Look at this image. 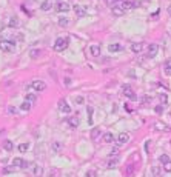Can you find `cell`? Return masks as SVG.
Returning a JSON list of instances; mask_svg holds the SVG:
<instances>
[{"instance_id": "obj_42", "label": "cell", "mask_w": 171, "mask_h": 177, "mask_svg": "<svg viewBox=\"0 0 171 177\" xmlns=\"http://www.w3.org/2000/svg\"><path fill=\"white\" fill-rule=\"evenodd\" d=\"M153 174H154V176H157V174H159V169H157V166H154V168H153Z\"/></svg>"}, {"instance_id": "obj_39", "label": "cell", "mask_w": 171, "mask_h": 177, "mask_svg": "<svg viewBox=\"0 0 171 177\" xmlns=\"http://www.w3.org/2000/svg\"><path fill=\"white\" fill-rule=\"evenodd\" d=\"M154 111L157 112V114H162L163 112V105H157V106L154 108Z\"/></svg>"}, {"instance_id": "obj_3", "label": "cell", "mask_w": 171, "mask_h": 177, "mask_svg": "<svg viewBox=\"0 0 171 177\" xmlns=\"http://www.w3.org/2000/svg\"><path fill=\"white\" fill-rule=\"evenodd\" d=\"M29 86H31L36 92H42V91L46 89V83H45L43 80H32L31 83H29Z\"/></svg>"}, {"instance_id": "obj_41", "label": "cell", "mask_w": 171, "mask_h": 177, "mask_svg": "<svg viewBox=\"0 0 171 177\" xmlns=\"http://www.w3.org/2000/svg\"><path fill=\"white\" fill-rule=\"evenodd\" d=\"M85 177H96V172H94V171H86Z\"/></svg>"}, {"instance_id": "obj_7", "label": "cell", "mask_w": 171, "mask_h": 177, "mask_svg": "<svg viewBox=\"0 0 171 177\" xmlns=\"http://www.w3.org/2000/svg\"><path fill=\"white\" fill-rule=\"evenodd\" d=\"M73 11H74L76 17H79V18H82V17L86 16V9L83 8V6H80V5H76L74 8H73Z\"/></svg>"}, {"instance_id": "obj_15", "label": "cell", "mask_w": 171, "mask_h": 177, "mask_svg": "<svg viewBox=\"0 0 171 177\" xmlns=\"http://www.w3.org/2000/svg\"><path fill=\"white\" fill-rule=\"evenodd\" d=\"M136 6H137V5H136L134 2H125V0H123V2H122V6H120V8H122L123 11H127V9H133V8H136Z\"/></svg>"}, {"instance_id": "obj_18", "label": "cell", "mask_w": 171, "mask_h": 177, "mask_svg": "<svg viewBox=\"0 0 171 177\" xmlns=\"http://www.w3.org/2000/svg\"><path fill=\"white\" fill-rule=\"evenodd\" d=\"M163 71H165L166 76H171V59H168L165 62V65H163Z\"/></svg>"}, {"instance_id": "obj_29", "label": "cell", "mask_w": 171, "mask_h": 177, "mask_svg": "<svg viewBox=\"0 0 171 177\" xmlns=\"http://www.w3.org/2000/svg\"><path fill=\"white\" fill-rule=\"evenodd\" d=\"M40 54H42V51H40V50H32L31 52H29V55H31V59H37Z\"/></svg>"}, {"instance_id": "obj_25", "label": "cell", "mask_w": 171, "mask_h": 177, "mask_svg": "<svg viewBox=\"0 0 171 177\" xmlns=\"http://www.w3.org/2000/svg\"><path fill=\"white\" fill-rule=\"evenodd\" d=\"M68 25H70V20H68L66 17H62V18H59V26H62V28H66Z\"/></svg>"}, {"instance_id": "obj_23", "label": "cell", "mask_w": 171, "mask_h": 177, "mask_svg": "<svg viewBox=\"0 0 171 177\" xmlns=\"http://www.w3.org/2000/svg\"><path fill=\"white\" fill-rule=\"evenodd\" d=\"M111 9H113V14H114V16H117V17L123 16V14H125V11L120 8V6H116V8H111Z\"/></svg>"}, {"instance_id": "obj_44", "label": "cell", "mask_w": 171, "mask_h": 177, "mask_svg": "<svg viewBox=\"0 0 171 177\" xmlns=\"http://www.w3.org/2000/svg\"><path fill=\"white\" fill-rule=\"evenodd\" d=\"M65 85H71V79H68V77L65 79Z\"/></svg>"}, {"instance_id": "obj_22", "label": "cell", "mask_w": 171, "mask_h": 177, "mask_svg": "<svg viewBox=\"0 0 171 177\" xmlns=\"http://www.w3.org/2000/svg\"><path fill=\"white\" fill-rule=\"evenodd\" d=\"M99 135H100V128H93V129H91V139L96 140Z\"/></svg>"}, {"instance_id": "obj_34", "label": "cell", "mask_w": 171, "mask_h": 177, "mask_svg": "<svg viewBox=\"0 0 171 177\" xmlns=\"http://www.w3.org/2000/svg\"><path fill=\"white\" fill-rule=\"evenodd\" d=\"M159 162H160V163H166V162H170V159H168L166 154H162V156L159 157Z\"/></svg>"}, {"instance_id": "obj_14", "label": "cell", "mask_w": 171, "mask_h": 177, "mask_svg": "<svg viewBox=\"0 0 171 177\" xmlns=\"http://www.w3.org/2000/svg\"><path fill=\"white\" fill-rule=\"evenodd\" d=\"M117 165H119V157H117V156H114V159L111 157V159L108 160V165H106V168L113 169V168H116Z\"/></svg>"}, {"instance_id": "obj_9", "label": "cell", "mask_w": 171, "mask_h": 177, "mask_svg": "<svg viewBox=\"0 0 171 177\" xmlns=\"http://www.w3.org/2000/svg\"><path fill=\"white\" fill-rule=\"evenodd\" d=\"M154 128L157 131H163V133H170V131H171V128L166 125V123H163V122H156L154 123Z\"/></svg>"}, {"instance_id": "obj_33", "label": "cell", "mask_w": 171, "mask_h": 177, "mask_svg": "<svg viewBox=\"0 0 171 177\" xmlns=\"http://www.w3.org/2000/svg\"><path fill=\"white\" fill-rule=\"evenodd\" d=\"M14 171H16V168H14V166H8V168H3V174H9V172H14Z\"/></svg>"}, {"instance_id": "obj_24", "label": "cell", "mask_w": 171, "mask_h": 177, "mask_svg": "<svg viewBox=\"0 0 171 177\" xmlns=\"http://www.w3.org/2000/svg\"><path fill=\"white\" fill-rule=\"evenodd\" d=\"M42 174H43V168H42L40 165H37V166L34 168V176H36V177H42Z\"/></svg>"}, {"instance_id": "obj_17", "label": "cell", "mask_w": 171, "mask_h": 177, "mask_svg": "<svg viewBox=\"0 0 171 177\" xmlns=\"http://www.w3.org/2000/svg\"><path fill=\"white\" fill-rule=\"evenodd\" d=\"M68 125L73 128V129H76L79 126V119L77 117H68Z\"/></svg>"}, {"instance_id": "obj_40", "label": "cell", "mask_w": 171, "mask_h": 177, "mask_svg": "<svg viewBox=\"0 0 171 177\" xmlns=\"http://www.w3.org/2000/svg\"><path fill=\"white\" fill-rule=\"evenodd\" d=\"M159 99H160L162 103H166V94H160V96H159Z\"/></svg>"}, {"instance_id": "obj_2", "label": "cell", "mask_w": 171, "mask_h": 177, "mask_svg": "<svg viewBox=\"0 0 171 177\" xmlns=\"http://www.w3.org/2000/svg\"><path fill=\"white\" fill-rule=\"evenodd\" d=\"M0 50L5 51V52H13L14 50H16V42H14V40L2 39L0 40Z\"/></svg>"}, {"instance_id": "obj_8", "label": "cell", "mask_w": 171, "mask_h": 177, "mask_svg": "<svg viewBox=\"0 0 171 177\" xmlns=\"http://www.w3.org/2000/svg\"><path fill=\"white\" fill-rule=\"evenodd\" d=\"M13 166L14 168H26L28 166V162H25L23 159H20V157H16V159L13 160Z\"/></svg>"}, {"instance_id": "obj_45", "label": "cell", "mask_w": 171, "mask_h": 177, "mask_svg": "<svg viewBox=\"0 0 171 177\" xmlns=\"http://www.w3.org/2000/svg\"><path fill=\"white\" fill-rule=\"evenodd\" d=\"M151 99H150V97H143V103H148V102H150Z\"/></svg>"}, {"instance_id": "obj_1", "label": "cell", "mask_w": 171, "mask_h": 177, "mask_svg": "<svg viewBox=\"0 0 171 177\" xmlns=\"http://www.w3.org/2000/svg\"><path fill=\"white\" fill-rule=\"evenodd\" d=\"M68 45H70V39H68V37H59V39L56 40V43L52 45V50L57 51V52H62L68 48Z\"/></svg>"}, {"instance_id": "obj_28", "label": "cell", "mask_w": 171, "mask_h": 177, "mask_svg": "<svg viewBox=\"0 0 171 177\" xmlns=\"http://www.w3.org/2000/svg\"><path fill=\"white\" fill-rule=\"evenodd\" d=\"M52 149H54L56 153H60V149H62V143H60V142H52Z\"/></svg>"}, {"instance_id": "obj_35", "label": "cell", "mask_w": 171, "mask_h": 177, "mask_svg": "<svg viewBox=\"0 0 171 177\" xmlns=\"http://www.w3.org/2000/svg\"><path fill=\"white\" fill-rule=\"evenodd\" d=\"M9 26L13 28V26H19V20L16 17H11V20H9Z\"/></svg>"}, {"instance_id": "obj_5", "label": "cell", "mask_w": 171, "mask_h": 177, "mask_svg": "<svg viewBox=\"0 0 171 177\" xmlns=\"http://www.w3.org/2000/svg\"><path fill=\"white\" fill-rule=\"evenodd\" d=\"M130 142V134L128 133H120L117 135V145H127Z\"/></svg>"}, {"instance_id": "obj_38", "label": "cell", "mask_w": 171, "mask_h": 177, "mask_svg": "<svg viewBox=\"0 0 171 177\" xmlns=\"http://www.w3.org/2000/svg\"><path fill=\"white\" fill-rule=\"evenodd\" d=\"M40 8H42V11H48L49 8H51V5H49L48 2H43V5H42Z\"/></svg>"}, {"instance_id": "obj_47", "label": "cell", "mask_w": 171, "mask_h": 177, "mask_svg": "<svg viewBox=\"0 0 171 177\" xmlns=\"http://www.w3.org/2000/svg\"><path fill=\"white\" fill-rule=\"evenodd\" d=\"M3 133H5V129H0V134H3Z\"/></svg>"}, {"instance_id": "obj_32", "label": "cell", "mask_w": 171, "mask_h": 177, "mask_svg": "<svg viewBox=\"0 0 171 177\" xmlns=\"http://www.w3.org/2000/svg\"><path fill=\"white\" fill-rule=\"evenodd\" d=\"M133 171H134V165H128V166H127V171H125V174H127V176H131Z\"/></svg>"}, {"instance_id": "obj_20", "label": "cell", "mask_w": 171, "mask_h": 177, "mask_svg": "<svg viewBox=\"0 0 171 177\" xmlns=\"http://www.w3.org/2000/svg\"><path fill=\"white\" fill-rule=\"evenodd\" d=\"M3 149H6V151H13V149H14V143L11 140H3Z\"/></svg>"}, {"instance_id": "obj_4", "label": "cell", "mask_w": 171, "mask_h": 177, "mask_svg": "<svg viewBox=\"0 0 171 177\" xmlns=\"http://www.w3.org/2000/svg\"><path fill=\"white\" fill-rule=\"evenodd\" d=\"M122 92H123V96L128 97V99L136 100V94H134V91H133V88H131L130 85H123L122 86Z\"/></svg>"}, {"instance_id": "obj_36", "label": "cell", "mask_w": 171, "mask_h": 177, "mask_svg": "<svg viewBox=\"0 0 171 177\" xmlns=\"http://www.w3.org/2000/svg\"><path fill=\"white\" fill-rule=\"evenodd\" d=\"M74 102H76L77 105H82L83 102H85V99H83L82 96H77V97H74Z\"/></svg>"}, {"instance_id": "obj_46", "label": "cell", "mask_w": 171, "mask_h": 177, "mask_svg": "<svg viewBox=\"0 0 171 177\" xmlns=\"http://www.w3.org/2000/svg\"><path fill=\"white\" fill-rule=\"evenodd\" d=\"M166 11H168V14H170V16H171V5L168 6V9H166Z\"/></svg>"}, {"instance_id": "obj_30", "label": "cell", "mask_w": 171, "mask_h": 177, "mask_svg": "<svg viewBox=\"0 0 171 177\" xmlns=\"http://www.w3.org/2000/svg\"><path fill=\"white\" fill-rule=\"evenodd\" d=\"M28 148H29L28 143H20V145H19V151H20V153H26V151H28Z\"/></svg>"}, {"instance_id": "obj_10", "label": "cell", "mask_w": 171, "mask_h": 177, "mask_svg": "<svg viewBox=\"0 0 171 177\" xmlns=\"http://www.w3.org/2000/svg\"><path fill=\"white\" fill-rule=\"evenodd\" d=\"M59 110L62 112H65V114H70V112H71V106L66 103L65 100H60L59 102Z\"/></svg>"}, {"instance_id": "obj_6", "label": "cell", "mask_w": 171, "mask_h": 177, "mask_svg": "<svg viewBox=\"0 0 171 177\" xmlns=\"http://www.w3.org/2000/svg\"><path fill=\"white\" fill-rule=\"evenodd\" d=\"M157 51H159V46L156 43H151L150 46H148V51H146V55L150 59H153V57H156L157 55Z\"/></svg>"}, {"instance_id": "obj_19", "label": "cell", "mask_w": 171, "mask_h": 177, "mask_svg": "<svg viewBox=\"0 0 171 177\" xmlns=\"http://www.w3.org/2000/svg\"><path fill=\"white\" fill-rule=\"evenodd\" d=\"M122 2H123V0H106L108 6H111V8H116V6H122Z\"/></svg>"}, {"instance_id": "obj_16", "label": "cell", "mask_w": 171, "mask_h": 177, "mask_svg": "<svg viewBox=\"0 0 171 177\" xmlns=\"http://www.w3.org/2000/svg\"><path fill=\"white\" fill-rule=\"evenodd\" d=\"M102 140H103L105 143H113V142H114V135H113V133H105L103 137H102Z\"/></svg>"}, {"instance_id": "obj_11", "label": "cell", "mask_w": 171, "mask_h": 177, "mask_svg": "<svg viewBox=\"0 0 171 177\" xmlns=\"http://www.w3.org/2000/svg\"><path fill=\"white\" fill-rule=\"evenodd\" d=\"M56 9L59 11V13H68V11L71 9V6L68 5V3H62V2H59V3H57V6H56Z\"/></svg>"}, {"instance_id": "obj_48", "label": "cell", "mask_w": 171, "mask_h": 177, "mask_svg": "<svg viewBox=\"0 0 171 177\" xmlns=\"http://www.w3.org/2000/svg\"><path fill=\"white\" fill-rule=\"evenodd\" d=\"M57 2H60V0H57Z\"/></svg>"}, {"instance_id": "obj_26", "label": "cell", "mask_w": 171, "mask_h": 177, "mask_svg": "<svg viewBox=\"0 0 171 177\" xmlns=\"http://www.w3.org/2000/svg\"><path fill=\"white\" fill-rule=\"evenodd\" d=\"M31 106H32V103H29V102H23V103H22V106H20V110L22 111H29L31 110Z\"/></svg>"}, {"instance_id": "obj_43", "label": "cell", "mask_w": 171, "mask_h": 177, "mask_svg": "<svg viewBox=\"0 0 171 177\" xmlns=\"http://www.w3.org/2000/svg\"><path fill=\"white\" fill-rule=\"evenodd\" d=\"M9 112H11V114H16L17 110H16V108H13V106H11V108H9Z\"/></svg>"}, {"instance_id": "obj_13", "label": "cell", "mask_w": 171, "mask_h": 177, "mask_svg": "<svg viewBox=\"0 0 171 177\" xmlns=\"http://www.w3.org/2000/svg\"><path fill=\"white\" fill-rule=\"evenodd\" d=\"M89 52H91L93 57H99V55H100V46H99V45H91Z\"/></svg>"}, {"instance_id": "obj_21", "label": "cell", "mask_w": 171, "mask_h": 177, "mask_svg": "<svg viewBox=\"0 0 171 177\" xmlns=\"http://www.w3.org/2000/svg\"><path fill=\"white\" fill-rule=\"evenodd\" d=\"M142 48H143L142 43H133L131 45V51L134 52V54H139V52L142 51Z\"/></svg>"}, {"instance_id": "obj_12", "label": "cell", "mask_w": 171, "mask_h": 177, "mask_svg": "<svg viewBox=\"0 0 171 177\" xmlns=\"http://www.w3.org/2000/svg\"><path fill=\"white\" fill-rule=\"evenodd\" d=\"M108 51L109 52H119V51H123V46L120 43H111L108 46Z\"/></svg>"}, {"instance_id": "obj_49", "label": "cell", "mask_w": 171, "mask_h": 177, "mask_svg": "<svg viewBox=\"0 0 171 177\" xmlns=\"http://www.w3.org/2000/svg\"><path fill=\"white\" fill-rule=\"evenodd\" d=\"M170 116H171V114H170Z\"/></svg>"}, {"instance_id": "obj_31", "label": "cell", "mask_w": 171, "mask_h": 177, "mask_svg": "<svg viewBox=\"0 0 171 177\" xmlns=\"http://www.w3.org/2000/svg\"><path fill=\"white\" fill-rule=\"evenodd\" d=\"M36 99H37L36 94H28V96H26V102H29V103H34Z\"/></svg>"}, {"instance_id": "obj_37", "label": "cell", "mask_w": 171, "mask_h": 177, "mask_svg": "<svg viewBox=\"0 0 171 177\" xmlns=\"http://www.w3.org/2000/svg\"><path fill=\"white\" fill-rule=\"evenodd\" d=\"M163 169H165L166 172H171V162H166V163H163Z\"/></svg>"}, {"instance_id": "obj_27", "label": "cell", "mask_w": 171, "mask_h": 177, "mask_svg": "<svg viewBox=\"0 0 171 177\" xmlns=\"http://www.w3.org/2000/svg\"><path fill=\"white\" fill-rule=\"evenodd\" d=\"M86 114H88V123L91 125V123H93V106L86 108Z\"/></svg>"}]
</instances>
